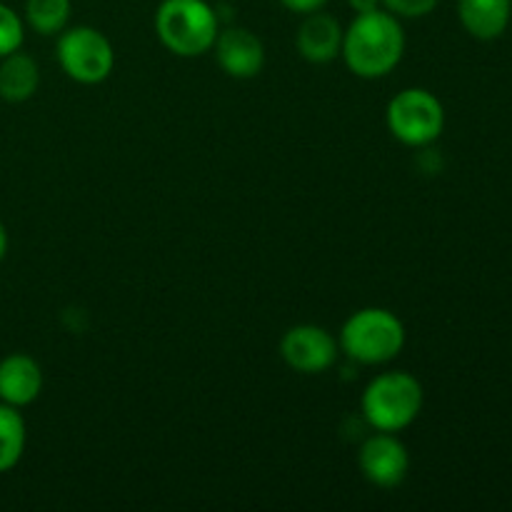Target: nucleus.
<instances>
[{"label": "nucleus", "instance_id": "nucleus-20", "mask_svg": "<svg viewBox=\"0 0 512 512\" xmlns=\"http://www.w3.org/2000/svg\"><path fill=\"white\" fill-rule=\"evenodd\" d=\"M5 253H8V230H5L3 220H0V260L5 258Z\"/></svg>", "mask_w": 512, "mask_h": 512}, {"label": "nucleus", "instance_id": "nucleus-5", "mask_svg": "<svg viewBox=\"0 0 512 512\" xmlns=\"http://www.w3.org/2000/svg\"><path fill=\"white\" fill-rule=\"evenodd\" d=\"M390 135L408 148L433 145L445 130V108L435 93L425 88H405L390 98L385 108Z\"/></svg>", "mask_w": 512, "mask_h": 512}, {"label": "nucleus", "instance_id": "nucleus-7", "mask_svg": "<svg viewBox=\"0 0 512 512\" xmlns=\"http://www.w3.org/2000/svg\"><path fill=\"white\" fill-rule=\"evenodd\" d=\"M338 340L320 325H293L280 338V358L300 375H320L338 360Z\"/></svg>", "mask_w": 512, "mask_h": 512}, {"label": "nucleus", "instance_id": "nucleus-2", "mask_svg": "<svg viewBox=\"0 0 512 512\" xmlns=\"http://www.w3.org/2000/svg\"><path fill=\"white\" fill-rule=\"evenodd\" d=\"M220 33V18L208 0H160L155 35L178 58L210 53Z\"/></svg>", "mask_w": 512, "mask_h": 512}, {"label": "nucleus", "instance_id": "nucleus-3", "mask_svg": "<svg viewBox=\"0 0 512 512\" xmlns=\"http://www.w3.org/2000/svg\"><path fill=\"white\" fill-rule=\"evenodd\" d=\"M423 385L408 370H388L365 385L360 410L365 423L380 433H400L418 420L423 410Z\"/></svg>", "mask_w": 512, "mask_h": 512}, {"label": "nucleus", "instance_id": "nucleus-6", "mask_svg": "<svg viewBox=\"0 0 512 512\" xmlns=\"http://www.w3.org/2000/svg\"><path fill=\"white\" fill-rule=\"evenodd\" d=\"M55 58L63 73L80 85L105 83L115 68L113 43L93 25H68L58 35Z\"/></svg>", "mask_w": 512, "mask_h": 512}, {"label": "nucleus", "instance_id": "nucleus-13", "mask_svg": "<svg viewBox=\"0 0 512 512\" xmlns=\"http://www.w3.org/2000/svg\"><path fill=\"white\" fill-rule=\"evenodd\" d=\"M40 68L23 50L0 58V98L5 103H25L38 93Z\"/></svg>", "mask_w": 512, "mask_h": 512}, {"label": "nucleus", "instance_id": "nucleus-10", "mask_svg": "<svg viewBox=\"0 0 512 512\" xmlns=\"http://www.w3.org/2000/svg\"><path fill=\"white\" fill-rule=\"evenodd\" d=\"M343 30L340 20L325 13V8L303 15V23L295 33V48L300 58L313 65L333 63L343 48Z\"/></svg>", "mask_w": 512, "mask_h": 512}, {"label": "nucleus", "instance_id": "nucleus-19", "mask_svg": "<svg viewBox=\"0 0 512 512\" xmlns=\"http://www.w3.org/2000/svg\"><path fill=\"white\" fill-rule=\"evenodd\" d=\"M348 8L353 10L355 15L373 13V10L383 8V0H348Z\"/></svg>", "mask_w": 512, "mask_h": 512}, {"label": "nucleus", "instance_id": "nucleus-12", "mask_svg": "<svg viewBox=\"0 0 512 512\" xmlns=\"http://www.w3.org/2000/svg\"><path fill=\"white\" fill-rule=\"evenodd\" d=\"M458 18L475 40H498L508 30L512 0H458Z\"/></svg>", "mask_w": 512, "mask_h": 512}, {"label": "nucleus", "instance_id": "nucleus-4", "mask_svg": "<svg viewBox=\"0 0 512 512\" xmlns=\"http://www.w3.org/2000/svg\"><path fill=\"white\" fill-rule=\"evenodd\" d=\"M340 353L360 365H385L405 348V325L388 308H360L343 323Z\"/></svg>", "mask_w": 512, "mask_h": 512}, {"label": "nucleus", "instance_id": "nucleus-9", "mask_svg": "<svg viewBox=\"0 0 512 512\" xmlns=\"http://www.w3.org/2000/svg\"><path fill=\"white\" fill-rule=\"evenodd\" d=\"M215 60L228 78L250 80L258 78L265 68V45L253 30L230 25L220 28L213 45Z\"/></svg>", "mask_w": 512, "mask_h": 512}, {"label": "nucleus", "instance_id": "nucleus-18", "mask_svg": "<svg viewBox=\"0 0 512 512\" xmlns=\"http://www.w3.org/2000/svg\"><path fill=\"white\" fill-rule=\"evenodd\" d=\"M285 10L298 15H308L315 13V10H323L328 5V0H278Z\"/></svg>", "mask_w": 512, "mask_h": 512}, {"label": "nucleus", "instance_id": "nucleus-1", "mask_svg": "<svg viewBox=\"0 0 512 512\" xmlns=\"http://www.w3.org/2000/svg\"><path fill=\"white\" fill-rule=\"evenodd\" d=\"M345 65L363 80H378L393 73L405 55L403 20L378 8L373 13H360L343 30Z\"/></svg>", "mask_w": 512, "mask_h": 512}, {"label": "nucleus", "instance_id": "nucleus-17", "mask_svg": "<svg viewBox=\"0 0 512 512\" xmlns=\"http://www.w3.org/2000/svg\"><path fill=\"white\" fill-rule=\"evenodd\" d=\"M440 0H383V10L400 20H420L435 13Z\"/></svg>", "mask_w": 512, "mask_h": 512}, {"label": "nucleus", "instance_id": "nucleus-14", "mask_svg": "<svg viewBox=\"0 0 512 512\" xmlns=\"http://www.w3.org/2000/svg\"><path fill=\"white\" fill-rule=\"evenodd\" d=\"M25 443H28V428H25L20 410L13 408V405L0 403V475L8 473L20 463L25 453Z\"/></svg>", "mask_w": 512, "mask_h": 512}, {"label": "nucleus", "instance_id": "nucleus-16", "mask_svg": "<svg viewBox=\"0 0 512 512\" xmlns=\"http://www.w3.org/2000/svg\"><path fill=\"white\" fill-rule=\"evenodd\" d=\"M25 20L10 5L0 3V58L23 48Z\"/></svg>", "mask_w": 512, "mask_h": 512}, {"label": "nucleus", "instance_id": "nucleus-11", "mask_svg": "<svg viewBox=\"0 0 512 512\" xmlns=\"http://www.w3.org/2000/svg\"><path fill=\"white\" fill-rule=\"evenodd\" d=\"M43 393V370L28 353H10L0 360V403L28 408Z\"/></svg>", "mask_w": 512, "mask_h": 512}, {"label": "nucleus", "instance_id": "nucleus-15", "mask_svg": "<svg viewBox=\"0 0 512 512\" xmlns=\"http://www.w3.org/2000/svg\"><path fill=\"white\" fill-rule=\"evenodd\" d=\"M73 0H25L23 20L38 35H60L70 23Z\"/></svg>", "mask_w": 512, "mask_h": 512}, {"label": "nucleus", "instance_id": "nucleus-8", "mask_svg": "<svg viewBox=\"0 0 512 512\" xmlns=\"http://www.w3.org/2000/svg\"><path fill=\"white\" fill-rule=\"evenodd\" d=\"M360 473L375 488H398L410 473V453L395 433L375 430L358 450Z\"/></svg>", "mask_w": 512, "mask_h": 512}]
</instances>
